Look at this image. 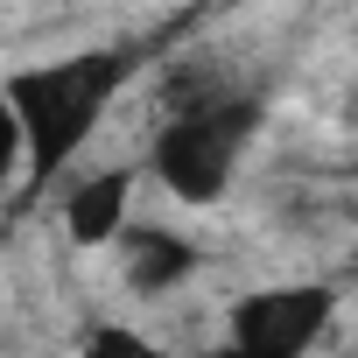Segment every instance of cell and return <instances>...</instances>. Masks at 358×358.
Segmentation results:
<instances>
[{
	"label": "cell",
	"instance_id": "cell-1",
	"mask_svg": "<svg viewBox=\"0 0 358 358\" xmlns=\"http://www.w3.org/2000/svg\"><path fill=\"white\" fill-rule=\"evenodd\" d=\"M120 71H127L120 57H78V64L29 71V78H15L8 92H0L15 106L22 134H29V176H57V162L92 141L99 113L120 92Z\"/></svg>",
	"mask_w": 358,
	"mask_h": 358
},
{
	"label": "cell",
	"instance_id": "cell-2",
	"mask_svg": "<svg viewBox=\"0 0 358 358\" xmlns=\"http://www.w3.org/2000/svg\"><path fill=\"white\" fill-rule=\"evenodd\" d=\"M253 120H260V113H253L239 92H225V99H211V106H197V113H183V120H169V134H162V148H155L162 183H169L176 197H190V204H211V197L232 183Z\"/></svg>",
	"mask_w": 358,
	"mask_h": 358
},
{
	"label": "cell",
	"instance_id": "cell-3",
	"mask_svg": "<svg viewBox=\"0 0 358 358\" xmlns=\"http://www.w3.org/2000/svg\"><path fill=\"white\" fill-rule=\"evenodd\" d=\"M134 218V169H99V176H78L71 197H64V225L78 246H113Z\"/></svg>",
	"mask_w": 358,
	"mask_h": 358
},
{
	"label": "cell",
	"instance_id": "cell-4",
	"mask_svg": "<svg viewBox=\"0 0 358 358\" xmlns=\"http://www.w3.org/2000/svg\"><path fill=\"white\" fill-rule=\"evenodd\" d=\"M113 246H127V281H134V295H169V288H183V281L197 274V246L176 239V232H162V225H134V218H127V232H120Z\"/></svg>",
	"mask_w": 358,
	"mask_h": 358
},
{
	"label": "cell",
	"instance_id": "cell-5",
	"mask_svg": "<svg viewBox=\"0 0 358 358\" xmlns=\"http://www.w3.org/2000/svg\"><path fill=\"white\" fill-rule=\"evenodd\" d=\"M22 176H29V134H22L15 106L0 99V190H15Z\"/></svg>",
	"mask_w": 358,
	"mask_h": 358
},
{
	"label": "cell",
	"instance_id": "cell-6",
	"mask_svg": "<svg viewBox=\"0 0 358 358\" xmlns=\"http://www.w3.org/2000/svg\"><path fill=\"white\" fill-rule=\"evenodd\" d=\"M85 358H162V351H148V344H134V337H99Z\"/></svg>",
	"mask_w": 358,
	"mask_h": 358
}]
</instances>
